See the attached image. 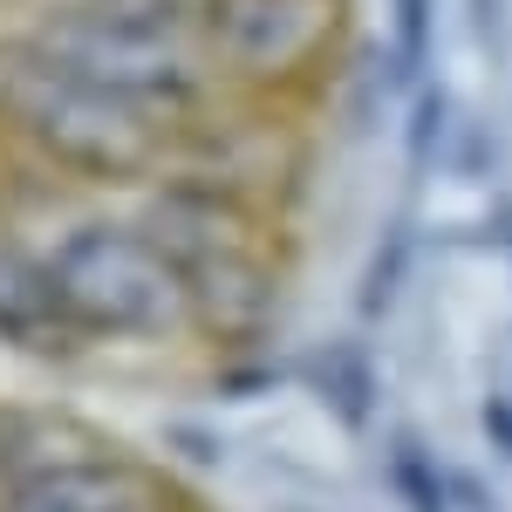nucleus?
I'll use <instances>...</instances> for the list:
<instances>
[{
	"label": "nucleus",
	"mask_w": 512,
	"mask_h": 512,
	"mask_svg": "<svg viewBox=\"0 0 512 512\" xmlns=\"http://www.w3.org/2000/svg\"><path fill=\"white\" fill-rule=\"evenodd\" d=\"M390 41H396V82L410 89V76L424 69V55H431V0H390Z\"/></svg>",
	"instance_id": "nucleus-6"
},
{
	"label": "nucleus",
	"mask_w": 512,
	"mask_h": 512,
	"mask_svg": "<svg viewBox=\"0 0 512 512\" xmlns=\"http://www.w3.org/2000/svg\"><path fill=\"white\" fill-rule=\"evenodd\" d=\"M0 335L7 342H28V349H76L69 328H62V308H55V287H48V260L41 246L0 233Z\"/></svg>",
	"instance_id": "nucleus-5"
},
{
	"label": "nucleus",
	"mask_w": 512,
	"mask_h": 512,
	"mask_svg": "<svg viewBox=\"0 0 512 512\" xmlns=\"http://www.w3.org/2000/svg\"><path fill=\"white\" fill-rule=\"evenodd\" d=\"M69 342H185L198 335L192 274L137 219H76L41 246Z\"/></svg>",
	"instance_id": "nucleus-3"
},
{
	"label": "nucleus",
	"mask_w": 512,
	"mask_h": 512,
	"mask_svg": "<svg viewBox=\"0 0 512 512\" xmlns=\"http://www.w3.org/2000/svg\"><path fill=\"white\" fill-rule=\"evenodd\" d=\"M7 41L89 76L171 130H192L205 89H219L198 48L192 0H35Z\"/></svg>",
	"instance_id": "nucleus-1"
},
{
	"label": "nucleus",
	"mask_w": 512,
	"mask_h": 512,
	"mask_svg": "<svg viewBox=\"0 0 512 512\" xmlns=\"http://www.w3.org/2000/svg\"><path fill=\"white\" fill-rule=\"evenodd\" d=\"M437 123H444V96H437L431 82H417V110H410V158H431Z\"/></svg>",
	"instance_id": "nucleus-7"
},
{
	"label": "nucleus",
	"mask_w": 512,
	"mask_h": 512,
	"mask_svg": "<svg viewBox=\"0 0 512 512\" xmlns=\"http://www.w3.org/2000/svg\"><path fill=\"white\" fill-rule=\"evenodd\" d=\"M212 82L253 96L321 82L342 48V0H192Z\"/></svg>",
	"instance_id": "nucleus-4"
},
{
	"label": "nucleus",
	"mask_w": 512,
	"mask_h": 512,
	"mask_svg": "<svg viewBox=\"0 0 512 512\" xmlns=\"http://www.w3.org/2000/svg\"><path fill=\"white\" fill-rule=\"evenodd\" d=\"M0 123L35 158L62 164L76 178H96V185L158 178L178 158V137H185L164 117L96 89L89 76H76V69H62V62H48V55L7 35H0Z\"/></svg>",
	"instance_id": "nucleus-2"
}]
</instances>
